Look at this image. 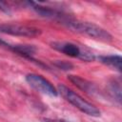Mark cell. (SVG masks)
Segmentation results:
<instances>
[{
  "label": "cell",
  "mask_w": 122,
  "mask_h": 122,
  "mask_svg": "<svg viewBox=\"0 0 122 122\" xmlns=\"http://www.w3.org/2000/svg\"><path fill=\"white\" fill-rule=\"evenodd\" d=\"M64 22L72 30H74L78 33L90 36L93 39L104 41V42H109L112 39V36L110 34L109 31H107L106 30H104L103 28H101L95 24L89 23V22H83V21H77V20L76 21L75 20H67Z\"/></svg>",
  "instance_id": "cell-1"
},
{
  "label": "cell",
  "mask_w": 122,
  "mask_h": 122,
  "mask_svg": "<svg viewBox=\"0 0 122 122\" xmlns=\"http://www.w3.org/2000/svg\"><path fill=\"white\" fill-rule=\"evenodd\" d=\"M58 92L61 93V95L71 105H73L75 108H77L82 112L91 115V116H99L100 111L92 104L85 100L83 97H81L79 94H77L72 90L69 89L68 87L64 85L58 86Z\"/></svg>",
  "instance_id": "cell-2"
},
{
  "label": "cell",
  "mask_w": 122,
  "mask_h": 122,
  "mask_svg": "<svg viewBox=\"0 0 122 122\" xmlns=\"http://www.w3.org/2000/svg\"><path fill=\"white\" fill-rule=\"evenodd\" d=\"M51 47L71 57L79 58L85 61H92L94 59V55L92 52L71 42H54L51 44Z\"/></svg>",
  "instance_id": "cell-3"
},
{
  "label": "cell",
  "mask_w": 122,
  "mask_h": 122,
  "mask_svg": "<svg viewBox=\"0 0 122 122\" xmlns=\"http://www.w3.org/2000/svg\"><path fill=\"white\" fill-rule=\"evenodd\" d=\"M26 80L30 87H32L34 90L44 94L51 95V96H56L58 93V92L51 85V83L39 74L29 73L26 76Z\"/></svg>",
  "instance_id": "cell-4"
},
{
  "label": "cell",
  "mask_w": 122,
  "mask_h": 122,
  "mask_svg": "<svg viewBox=\"0 0 122 122\" xmlns=\"http://www.w3.org/2000/svg\"><path fill=\"white\" fill-rule=\"evenodd\" d=\"M0 31L10 35L25 37H36L41 34V30L39 29L23 25H1Z\"/></svg>",
  "instance_id": "cell-5"
},
{
  "label": "cell",
  "mask_w": 122,
  "mask_h": 122,
  "mask_svg": "<svg viewBox=\"0 0 122 122\" xmlns=\"http://www.w3.org/2000/svg\"><path fill=\"white\" fill-rule=\"evenodd\" d=\"M38 14L44 17H61V14L57 12L55 10L51 9L50 7L42 6L41 4L35 3V2H29L28 3Z\"/></svg>",
  "instance_id": "cell-6"
},
{
  "label": "cell",
  "mask_w": 122,
  "mask_h": 122,
  "mask_svg": "<svg viewBox=\"0 0 122 122\" xmlns=\"http://www.w3.org/2000/svg\"><path fill=\"white\" fill-rule=\"evenodd\" d=\"M69 79H70L71 82H72L79 89H81V90H83L87 92H93L94 90H95L93 85L91 82H89L86 79H83V78H81L77 75H69Z\"/></svg>",
  "instance_id": "cell-7"
},
{
  "label": "cell",
  "mask_w": 122,
  "mask_h": 122,
  "mask_svg": "<svg viewBox=\"0 0 122 122\" xmlns=\"http://www.w3.org/2000/svg\"><path fill=\"white\" fill-rule=\"evenodd\" d=\"M100 62L103 64L118 71H121V62L122 58L119 55H107V56H100L99 57Z\"/></svg>",
  "instance_id": "cell-8"
},
{
  "label": "cell",
  "mask_w": 122,
  "mask_h": 122,
  "mask_svg": "<svg viewBox=\"0 0 122 122\" xmlns=\"http://www.w3.org/2000/svg\"><path fill=\"white\" fill-rule=\"evenodd\" d=\"M9 48L12 49L17 53H19L27 58H30V59H31V56L35 51L34 47L30 46V45H14V46H10Z\"/></svg>",
  "instance_id": "cell-9"
},
{
  "label": "cell",
  "mask_w": 122,
  "mask_h": 122,
  "mask_svg": "<svg viewBox=\"0 0 122 122\" xmlns=\"http://www.w3.org/2000/svg\"><path fill=\"white\" fill-rule=\"evenodd\" d=\"M121 89H120V86H119V84L118 83H112V86H111V92H112V93L113 94V96L114 97H116V100L118 101V102H120V100H121Z\"/></svg>",
  "instance_id": "cell-10"
},
{
  "label": "cell",
  "mask_w": 122,
  "mask_h": 122,
  "mask_svg": "<svg viewBox=\"0 0 122 122\" xmlns=\"http://www.w3.org/2000/svg\"><path fill=\"white\" fill-rule=\"evenodd\" d=\"M56 66L62 70H71V68H72L71 64L70 63H67V62H64V61H58L56 62Z\"/></svg>",
  "instance_id": "cell-11"
},
{
  "label": "cell",
  "mask_w": 122,
  "mask_h": 122,
  "mask_svg": "<svg viewBox=\"0 0 122 122\" xmlns=\"http://www.w3.org/2000/svg\"><path fill=\"white\" fill-rule=\"evenodd\" d=\"M0 46H7V47H10V45H8L7 43H5V42L2 41L1 39H0Z\"/></svg>",
  "instance_id": "cell-12"
},
{
  "label": "cell",
  "mask_w": 122,
  "mask_h": 122,
  "mask_svg": "<svg viewBox=\"0 0 122 122\" xmlns=\"http://www.w3.org/2000/svg\"><path fill=\"white\" fill-rule=\"evenodd\" d=\"M42 122H54V121H52V120H51V119H48V118H46V119H44Z\"/></svg>",
  "instance_id": "cell-13"
},
{
  "label": "cell",
  "mask_w": 122,
  "mask_h": 122,
  "mask_svg": "<svg viewBox=\"0 0 122 122\" xmlns=\"http://www.w3.org/2000/svg\"><path fill=\"white\" fill-rule=\"evenodd\" d=\"M60 122H67V121H64V120H60Z\"/></svg>",
  "instance_id": "cell-14"
}]
</instances>
